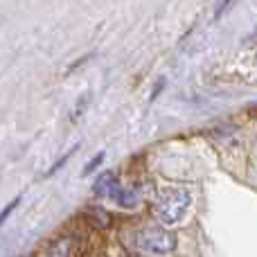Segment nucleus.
Instances as JSON below:
<instances>
[{"label":"nucleus","instance_id":"6","mask_svg":"<svg viewBox=\"0 0 257 257\" xmlns=\"http://www.w3.org/2000/svg\"><path fill=\"white\" fill-rule=\"evenodd\" d=\"M86 102H88V95H84V97H81V104H79V106L75 108V113H72V117H79V115H81V111H84Z\"/></svg>","mask_w":257,"mask_h":257},{"label":"nucleus","instance_id":"2","mask_svg":"<svg viewBox=\"0 0 257 257\" xmlns=\"http://www.w3.org/2000/svg\"><path fill=\"white\" fill-rule=\"evenodd\" d=\"M187 208H190V194L178 187H169V190L160 192V196L156 199L154 214L163 223H176L183 219Z\"/></svg>","mask_w":257,"mask_h":257},{"label":"nucleus","instance_id":"5","mask_svg":"<svg viewBox=\"0 0 257 257\" xmlns=\"http://www.w3.org/2000/svg\"><path fill=\"white\" fill-rule=\"evenodd\" d=\"M102 160H104V154H97V156H95L93 160H90L88 165H86V169H84V172H86V174H93L95 169L99 167V163H102Z\"/></svg>","mask_w":257,"mask_h":257},{"label":"nucleus","instance_id":"4","mask_svg":"<svg viewBox=\"0 0 257 257\" xmlns=\"http://www.w3.org/2000/svg\"><path fill=\"white\" fill-rule=\"evenodd\" d=\"M115 201L120 205H124V208H131V205H136V192L133 190H120V194L115 196Z\"/></svg>","mask_w":257,"mask_h":257},{"label":"nucleus","instance_id":"3","mask_svg":"<svg viewBox=\"0 0 257 257\" xmlns=\"http://www.w3.org/2000/svg\"><path fill=\"white\" fill-rule=\"evenodd\" d=\"M93 190L97 192V194H106V196H113V199H115V196L120 194V181H117V176L113 172H106L95 181Z\"/></svg>","mask_w":257,"mask_h":257},{"label":"nucleus","instance_id":"1","mask_svg":"<svg viewBox=\"0 0 257 257\" xmlns=\"http://www.w3.org/2000/svg\"><path fill=\"white\" fill-rule=\"evenodd\" d=\"M131 246L140 253L165 255L176 248V237L165 228H140L131 235Z\"/></svg>","mask_w":257,"mask_h":257}]
</instances>
